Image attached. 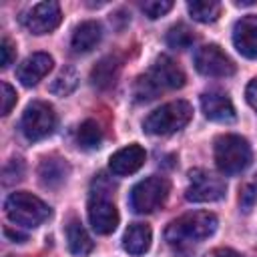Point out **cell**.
<instances>
[{"label": "cell", "mask_w": 257, "mask_h": 257, "mask_svg": "<svg viewBox=\"0 0 257 257\" xmlns=\"http://www.w3.org/2000/svg\"><path fill=\"white\" fill-rule=\"evenodd\" d=\"M24 177V163L20 159H12L4 167V185H10L14 181H20Z\"/></svg>", "instance_id": "26"}, {"label": "cell", "mask_w": 257, "mask_h": 257, "mask_svg": "<svg viewBox=\"0 0 257 257\" xmlns=\"http://www.w3.org/2000/svg\"><path fill=\"white\" fill-rule=\"evenodd\" d=\"M195 68L205 76L225 78L235 72V62L217 44H205L195 52Z\"/></svg>", "instance_id": "10"}, {"label": "cell", "mask_w": 257, "mask_h": 257, "mask_svg": "<svg viewBox=\"0 0 257 257\" xmlns=\"http://www.w3.org/2000/svg\"><path fill=\"white\" fill-rule=\"evenodd\" d=\"M251 147L239 135H221L215 141V163L225 175H239L251 165Z\"/></svg>", "instance_id": "4"}, {"label": "cell", "mask_w": 257, "mask_h": 257, "mask_svg": "<svg viewBox=\"0 0 257 257\" xmlns=\"http://www.w3.org/2000/svg\"><path fill=\"white\" fill-rule=\"evenodd\" d=\"M187 10L197 22H203V24L215 22L221 16V4L215 2V0H193V2H187Z\"/></svg>", "instance_id": "21"}, {"label": "cell", "mask_w": 257, "mask_h": 257, "mask_svg": "<svg viewBox=\"0 0 257 257\" xmlns=\"http://www.w3.org/2000/svg\"><path fill=\"white\" fill-rule=\"evenodd\" d=\"M195 32L187 26V24H175L169 28L167 32V44L171 48H177V50H185L189 48L193 42H195Z\"/></svg>", "instance_id": "24"}, {"label": "cell", "mask_w": 257, "mask_h": 257, "mask_svg": "<svg viewBox=\"0 0 257 257\" xmlns=\"http://www.w3.org/2000/svg\"><path fill=\"white\" fill-rule=\"evenodd\" d=\"M201 108L209 120H215V122L235 120V106L225 92L211 90V92L201 94Z\"/></svg>", "instance_id": "14"}, {"label": "cell", "mask_w": 257, "mask_h": 257, "mask_svg": "<svg viewBox=\"0 0 257 257\" xmlns=\"http://www.w3.org/2000/svg\"><path fill=\"white\" fill-rule=\"evenodd\" d=\"M257 201V187L253 183H245L241 187V195H239V205L243 207V211H249L253 207V203Z\"/></svg>", "instance_id": "27"}, {"label": "cell", "mask_w": 257, "mask_h": 257, "mask_svg": "<svg viewBox=\"0 0 257 257\" xmlns=\"http://www.w3.org/2000/svg\"><path fill=\"white\" fill-rule=\"evenodd\" d=\"M60 6L58 2H38L22 12L20 22L32 34H48L60 24Z\"/></svg>", "instance_id": "9"}, {"label": "cell", "mask_w": 257, "mask_h": 257, "mask_svg": "<svg viewBox=\"0 0 257 257\" xmlns=\"http://www.w3.org/2000/svg\"><path fill=\"white\" fill-rule=\"evenodd\" d=\"M185 72L183 68L169 56H159L153 66L149 68V72L141 74L135 82V98L139 102L145 100H153L157 98L163 90H175L185 86Z\"/></svg>", "instance_id": "2"}, {"label": "cell", "mask_w": 257, "mask_h": 257, "mask_svg": "<svg viewBox=\"0 0 257 257\" xmlns=\"http://www.w3.org/2000/svg\"><path fill=\"white\" fill-rule=\"evenodd\" d=\"M217 231V217L209 211L187 213L169 223L165 239L175 251H189L193 245L209 239Z\"/></svg>", "instance_id": "1"}, {"label": "cell", "mask_w": 257, "mask_h": 257, "mask_svg": "<svg viewBox=\"0 0 257 257\" xmlns=\"http://www.w3.org/2000/svg\"><path fill=\"white\" fill-rule=\"evenodd\" d=\"M14 104H16V90L8 82H2V114L6 116Z\"/></svg>", "instance_id": "29"}, {"label": "cell", "mask_w": 257, "mask_h": 257, "mask_svg": "<svg viewBox=\"0 0 257 257\" xmlns=\"http://www.w3.org/2000/svg\"><path fill=\"white\" fill-rule=\"evenodd\" d=\"M233 44L245 58H257V16L249 14L235 22Z\"/></svg>", "instance_id": "12"}, {"label": "cell", "mask_w": 257, "mask_h": 257, "mask_svg": "<svg viewBox=\"0 0 257 257\" xmlns=\"http://www.w3.org/2000/svg\"><path fill=\"white\" fill-rule=\"evenodd\" d=\"M193 118V106L187 100H173L153 110L143 120V131L149 135H173L189 124Z\"/></svg>", "instance_id": "3"}, {"label": "cell", "mask_w": 257, "mask_h": 257, "mask_svg": "<svg viewBox=\"0 0 257 257\" xmlns=\"http://www.w3.org/2000/svg\"><path fill=\"white\" fill-rule=\"evenodd\" d=\"M52 64H54V60H52L50 54L34 52V54H30L28 58H24L20 62V66L16 70V76H18V80L24 86H34V84H38L50 72Z\"/></svg>", "instance_id": "13"}, {"label": "cell", "mask_w": 257, "mask_h": 257, "mask_svg": "<svg viewBox=\"0 0 257 257\" xmlns=\"http://www.w3.org/2000/svg\"><path fill=\"white\" fill-rule=\"evenodd\" d=\"M147 153L141 145H128L120 151H116L110 159H108V167L114 175L124 177V175H133L137 173L143 165H145Z\"/></svg>", "instance_id": "15"}, {"label": "cell", "mask_w": 257, "mask_h": 257, "mask_svg": "<svg viewBox=\"0 0 257 257\" xmlns=\"http://www.w3.org/2000/svg\"><path fill=\"white\" fill-rule=\"evenodd\" d=\"M70 173V167L60 157H46L38 167V177L44 187H60Z\"/></svg>", "instance_id": "18"}, {"label": "cell", "mask_w": 257, "mask_h": 257, "mask_svg": "<svg viewBox=\"0 0 257 257\" xmlns=\"http://www.w3.org/2000/svg\"><path fill=\"white\" fill-rule=\"evenodd\" d=\"M66 243H68V249L72 255H78V257H84L92 251L94 243L90 239V235L86 233V229L82 227V223L78 219H70L68 225H66Z\"/></svg>", "instance_id": "20"}, {"label": "cell", "mask_w": 257, "mask_h": 257, "mask_svg": "<svg viewBox=\"0 0 257 257\" xmlns=\"http://www.w3.org/2000/svg\"><path fill=\"white\" fill-rule=\"evenodd\" d=\"M153 241V231L147 223H133L122 237V247L131 255H143L149 251Z\"/></svg>", "instance_id": "17"}, {"label": "cell", "mask_w": 257, "mask_h": 257, "mask_svg": "<svg viewBox=\"0 0 257 257\" xmlns=\"http://www.w3.org/2000/svg\"><path fill=\"white\" fill-rule=\"evenodd\" d=\"M245 96H247V102L251 104V108L257 110V78H253V80L247 84Z\"/></svg>", "instance_id": "30"}, {"label": "cell", "mask_w": 257, "mask_h": 257, "mask_svg": "<svg viewBox=\"0 0 257 257\" xmlns=\"http://www.w3.org/2000/svg\"><path fill=\"white\" fill-rule=\"evenodd\" d=\"M171 191V183L165 177L153 175L143 179L141 183H137L131 191V207L135 213H153L159 207H163V203L167 201Z\"/></svg>", "instance_id": "6"}, {"label": "cell", "mask_w": 257, "mask_h": 257, "mask_svg": "<svg viewBox=\"0 0 257 257\" xmlns=\"http://www.w3.org/2000/svg\"><path fill=\"white\" fill-rule=\"evenodd\" d=\"M6 215L12 223L22 227H38L50 217V207L32 193L16 191L4 203Z\"/></svg>", "instance_id": "5"}, {"label": "cell", "mask_w": 257, "mask_h": 257, "mask_svg": "<svg viewBox=\"0 0 257 257\" xmlns=\"http://www.w3.org/2000/svg\"><path fill=\"white\" fill-rule=\"evenodd\" d=\"M225 191H227V185L221 177L205 169H193L189 173V187L185 191V197L191 203H209V201L223 199Z\"/></svg>", "instance_id": "8"}, {"label": "cell", "mask_w": 257, "mask_h": 257, "mask_svg": "<svg viewBox=\"0 0 257 257\" xmlns=\"http://www.w3.org/2000/svg\"><path fill=\"white\" fill-rule=\"evenodd\" d=\"M207 257H241V253H237V251H233V249H225V247H221V249L211 251Z\"/></svg>", "instance_id": "31"}, {"label": "cell", "mask_w": 257, "mask_h": 257, "mask_svg": "<svg viewBox=\"0 0 257 257\" xmlns=\"http://www.w3.org/2000/svg\"><path fill=\"white\" fill-rule=\"evenodd\" d=\"M100 38H102V26L96 20H86L74 28L70 46L76 54H84V52H90L100 42Z\"/></svg>", "instance_id": "16"}, {"label": "cell", "mask_w": 257, "mask_h": 257, "mask_svg": "<svg viewBox=\"0 0 257 257\" xmlns=\"http://www.w3.org/2000/svg\"><path fill=\"white\" fill-rule=\"evenodd\" d=\"M173 8V2L171 0H149V2H143L141 4V10L149 16V18H159V16H165L169 10Z\"/></svg>", "instance_id": "25"}, {"label": "cell", "mask_w": 257, "mask_h": 257, "mask_svg": "<svg viewBox=\"0 0 257 257\" xmlns=\"http://www.w3.org/2000/svg\"><path fill=\"white\" fill-rule=\"evenodd\" d=\"M0 54H2V58H0L2 68H8V66L12 64V60H14V56H16V46L12 44L10 38H4V40H2V44H0Z\"/></svg>", "instance_id": "28"}, {"label": "cell", "mask_w": 257, "mask_h": 257, "mask_svg": "<svg viewBox=\"0 0 257 257\" xmlns=\"http://www.w3.org/2000/svg\"><path fill=\"white\" fill-rule=\"evenodd\" d=\"M6 235H10V237H14V239H20V241H24V235H22V233H12L10 229H6Z\"/></svg>", "instance_id": "32"}, {"label": "cell", "mask_w": 257, "mask_h": 257, "mask_svg": "<svg viewBox=\"0 0 257 257\" xmlns=\"http://www.w3.org/2000/svg\"><path fill=\"white\" fill-rule=\"evenodd\" d=\"M56 128V112L44 100H34L22 114V133L28 141H42Z\"/></svg>", "instance_id": "7"}, {"label": "cell", "mask_w": 257, "mask_h": 257, "mask_svg": "<svg viewBox=\"0 0 257 257\" xmlns=\"http://www.w3.org/2000/svg\"><path fill=\"white\" fill-rule=\"evenodd\" d=\"M88 221L98 235H108L118 225V211L106 195H92L88 201Z\"/></svg>", "instance_id": "11"}, {"label": "cell", "mask_w": 257, "mask_h": 257, "mask_svg": "<svg viewBox=\"0 0 257 257\" xmlns=\"http://www.w3.org/2000/svg\"><path fill=\"white\" fill-rule=\"evenodd\" d=\"M76 86H78V74H76V70H74L72 66H64V68L58 72V76L52 80L50 92H52V94H58V96H66V94H70Z\"/></svg>", "instance_id": "23"}, {"label": "cell", "mask_w": 257, "mask_h": 257, "mask_svg": "<svg viewBox=\"0 0 257 257\" xmlns=\"http://www.w3.org/2000/svg\"><path fill=\"white\" fill-rule=\"evenodd\" d=\"M78 147H82L84 151H92V149H98L100 143H102V128L98 126L96 120H84L78 128Z\"/></svg>", "instance_id": "22"}, {"label": "cell", "mask_w": 257, "mask_h": 257, "mask_svg": "<svg viewBox=\"0 0 257 257\" xmlns=\"http://www.w3.org/2000/svg\"><path fill=\"white\" fill-rule=\"evenodd\" d=\"M120 72V60L116 56H104L90 72V82L92 86L106 90L116 82V76Z\"/></svg>", "instance_id": "19"}]
</instances>
